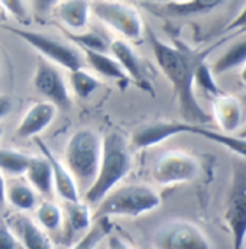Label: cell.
Wrapping results in <instances>:
<instances>
[{
  "label": "cell",
  "mask_w": 246,
  "mask_h": 249,
  "mask_svg": "<svg viewBox=\"0 0 246 249\" xmlns=\"http://www.w3.org/2000/svg\"><path fill=\"white\" fill-rule=\"evenodd\" d=\"M223 1H165V3H142L151 13L165 18H190L197 15H206L220 7Z\"/></svg>",
  "instance_id": "cell-17"
},
{
  "label": "cell",
  "mask_w": 246,
  "mask_h": 249,
  "mask_svg": "<svg viewBox=\"0 0 246 249\" xmlns=\"http://www.w3.org/2000/svg\"><path fill=\"white\" fill-rule=\"evenodd\" d=\"M151 245L154 249H211L207 235L185 219H170L157 226Z\"/></svg>",
  "instance_id": "cell-7"
},
{
  "label": "cell",
  "mask_w": 246,
  "mask_h": 249,
  "mask_svg": "<svg viewBox=\"0 0 246 249\" xmlns=\"http://www.w3.org/2000/svg\"><path fill=\"white\" fill-rule=\"evenodd\" d=\"M145 31L155 61L173 86L178 100V109L185 124L198 126L210 124L211 116L200 106L195 97L194 77L197 68L206 62V58L210 55L214 47L223 44L226 39L219 41L216 45L204 51H195L185 45H174L162 41L151 28H145Z\"/></svg>",
  "instance_id": "cell-1"
},
{
  "label": "cell",
  "mask_w": 246,
  "mask_h": 249,
  "mask_svg": "<svg viewBox=\"0 0 246 249\" xmlns=\"http://www.w3.org/2000/svg\"><path fill=\"white\" fill-rule=\"evenodd\" d=\"M110 55L119 62L124 74L130 80V83H135L142 91L148 94H154V87L151 81L148 80L146 70L142 58L139 57L138 51L132 47L130 42L124 39H113L109 47Z\"/></svg>",
  "instance_id": "cell-11"
},
{
  "label": "cell",
  "mask_w": 246,
  "mask_h": 249,
  "mask_svg": "<svg viewBox=\"0 0 246 249\" xmlns=\"http://www.w3.org/2000/svg\"><path fill=\"white\" fill-rule=\"evenodd\" d=\"M241 80L244 81V84H246V61L242 65V70H241Z\"/></svg>",
  "instance_id": "cell-37"
},
{
  "label": "cell",
  "mask_w": 246,
  "mask_h": 249,
  "mask_svg": "<svg viewBox=\"0 0 246 249\" xmlns=\"http://www.w3.org/2000/svg\"><path fill=\"white\" fill-rule=\"evenodd\" d=\"M70 90L80 99L90 97L100 86V78L94 75V72L80 68L72 72H70Z\"/></svg>",
  "instance_id": "cell-27"
},
{
  "label": "cell",
  "mask_w": 246,
  "mask_h": 249,
  "mask_svg": "<svg viewBox=\"0 0 246 249\" xmlns=\"http://www.w3.org/2000/svg\"><path fill=\"white\" fill-rule=\"evenodd\" d=\"M0 7L10 15L12 18L18 19V20H28V4L23 1H16V0H10V1H0Z\"/></svg>",
  "instance_id": "cell-32"
},
{
  "label": "cell",
  "mask_w": 246,
  "mask_h": 249,
  "mask_svg": "<svg viewBox=\"0 0 246 249\" xmlns=\"http://www.w3.org/2000/svg\"><path fill=\"white\" fill-rule=\"evenodd\" d=\"M67 35V41L74 44L77 48L81 51H94V53H107L110 42L106 36H103L99 32H91V31H84V32H68L64 31Z\"/></svg>",
  "instance_id": "cell-26"
},
{
  "label": "cell",
  "mask_w": 246,
  "mask_h": 249,
  "mask_svg": "<svg viewBox=\"0 0 246 249\" xmlns=\"http://www.w3.org/2000/svg\"><path fill=\"white\" fill-rule=\"evenodd\" d=\"M36 145L39 146V151L42 152V155L48 160L50 165H51V171H53V186L55 193L61 197L65 203H75L81 200V191L77 186L74 177L71 176V173L67 170V167L64 165V162L60 161L54 152L48 148L47 143H44L41 139H35Z\"/></svg>",
  "instance_id": "cell-15"
},
{
  "label": "cell",
  "mask_w": 246,
  "mask_h": 249,
  "mask_svg": "<svg viewBox=\"0 0 246 249\" xmlns=\"http://www.w3.org/2000/svg\"><path fill=\"white\" fill-rule=\"evenodd\" d=\"M194 126L195 124H185V122H167V121L154 122L138 129L132 135L130 143L135 149L154 148L173 136L183 135V133H193Z\"/></svg>",
  "instance_id": "cell-12"
},
{
  "label": "cell",
  "mask_w": 246,
  "mask_h": 249,
  "mask_svg": "<svg viewBox=\"0 0 246 249\" xmlns=\"http://www.w3.org/2000/svg\"><path fill=\"white\" fill-rule=\"evenodd\" d=\"M84 55V61L86 64L99 75L116 81L119 84H122V87H126L130 84V80L127 78V75L124 74L122 67L119 65V62L116 61L110 54L107 53H94V51H81Z\"/></svg>",
  "instance_id": "cell-20"
},
{
  "label": "cell",
  "mask_w": 246,
  "mask_h": 249,
  "mask_svg": "<svg viewBox=\"0 0 246 249\" xmlns=\"http://www.w3.org/2000/svg\"><path fill=\"white\" fill-rule=\"evenodd\" d=\"M91 15L103 25L119 34L127 42L138 41L145 32L143 19L139 10L124 1H94L90 3Z\"/></svg>",
  "instance_id": "cell-6"
},
{
  "label": "cell",
  "mask_w": 246,
  "mask_h": 249,
  "mask_svg": "<svg viewBox=\"0 0 246 249\" xmlns=\"http://www.w3.org/2000/svg\"><path fill=\"white\" fill-rule=\"evenodd\" d=\"M0 249H22L20 242L4 219H0Z\"/></svg>",
  "instance_id": "cell-31"
},
{
  "label": "cell",
  "mask_w": 246,
  "mask_h": 249,
  "mask_svg": "<svg viewBox=\"0 0 246 249\" xmlns=\"http://www.w3.org/2000/svg\"><path fill=\"white\" fill-rule=\"evenodd\" d=\"M245 249H246V248H245Z\"/></svg>",
  "instance_id": "cell-39"
},
{
  "label": "cell",
  "mask_w": 246,
  "mask_h": 249,
  "mask_svg": "<svg viewBox=\"0 0 246 249\" xmlns=\"http://www.w3.org/2000/svg\"><path fill=\"white\" fill-rule=\"evenodd\" d=\"M110 231L112 228L109 219H97L91 229L84 236L77 239L71 249H97V247L112 233Z\"/></svg>",
  "instance_id": "cell-29"
},
{
  "label": "cell",
  "mask_w": 246,
  "mask_h": 249,
  "mask_svg": "<svg viewBox=\"0 0 246 249\" xmlns=\"http://www.w3.org/2000/svg\"><path fill=\"white\" fill-rule=\"evenodd\" d=\"M32 155L13 148H0V173L3 176L20 177L25 176Z\"/></svg>",
  "instance_id": "cell-23"
},
{
  "label": "cell",
  "mask_w": 246,
  "mask_h": 249,
  "mask_svg": "<svg viewBox=\"0 0 246 249\" xmlns=\"http://www.w3.org/2000/svg\"><path fill=\"white\" fill-rule=\"evenodd\" d=\"M35 222L45 231V232H57L62 229L64 223V212L61 206L54 201L44 200L38 203L35 207Z\"/></svg>",
  "instance_id": "cell-24"
},
{
  "label": "cell",
  "mask_w": 246,
  "mask_h": 249,
  "mask_svg": "<svg viewBox=\"0 0 246 249\" xmlns=\"http://www.w3.org/2000/svg\"><path fill=\"white\" fill-rule=\"evenodd\" d=\"M246 31V4L242 10L225 26L223 32H245Z\"/></svg>",
  "instance_id": "cell-33"
},
{
  "label": "cell",
  "mask_w": 246,
  "mask_h": 249,
  "mask_svg": "<svg viewBox=\"0 0 246 249\" xmlns=\"http://www.w3.org/2000/svg\"><path fill=\"white\" fill-rule=\"evenodd\" d=\"M35 90L47 100L60 109L71 107V90L64 74L57 68V65L39 60L35 74H34Z\"/></svg>",
  "instance_id": "cell-9"
},
{
  "label": "cell",
  "mask_w": 246,
  "mask_h": 249,
  "mask_svg": "<svg viewBox=\"0 0 246 249\" xmlns=\"http://www.w3.org/2000/svg\"><path fill=\"white\" fill-rule=\"evenodd\" d=\"M28 184L32 187L38 194L50 196L54 190L53 186V171L48 160L44 155H32L29 167L25 173Z\"/></svg>",
  "instance_id": "cell-21"
},
{
  "label": "cell",
  "mask_w": 246,
  "mask_h": 249,
  "mask_svg": "<svg viewBox=\"0 0 246 249\" xmlns=\"http://www.w3.org/2000/svg\"><path fill=\"white\" fill-rule=\"evenodd\" d=\"M3 29L12 32L13 35L19 36L26 44H29L35 51H38L45 58V61L61 67L70 72L84 68L86 65L81 50L77 48L70 41H64L42 32L20 29L15 26H3Z\"/></svg>",
  "instance_id": "cell-5"
},
{
  "label": "cell",
  "mask_w": 246,
  "mask_h": 249,
  "mask_svg": "<svg viewBox=\"0 0 246 249\" xmlns=\"http://www.w3.org/2000/svg\"><path fill=\"white\" fill-rule=\"evenodd\" d=\"M58 20L68 28V32H84L88 26L91 9L88 1L81 0H68V1H55L54 10Z\"/></svg>",
  "instance_id": "cell-19"
},
{
  "label": "cell",
  "mask_w": 246,
  "mask_h": 249,
  "mask_svg": "<svg viewBox=\"0 0 246 249\" xmlns=\"http://www.w3.org/2000/svg\"><path fill=\"white\" fill-rule=\"evenodd\" d=\"M103 138L93 129L75 130L67 141L64 149V165L84 193L94 183L102 158Z\"/></svg>",
  "instance_id": "cell-3"
},
{
  "label": "cell",
  "mask_w": 246,
  "mask_h": 249,
  "mask_svg": "<svg viewBox=\"0 0 246 249\" xmlns=\"http://www.w3.org/2000/svg\"><path fill=\"white\" fill-rule=\"evenodd\" d=\"M161 206L158 191L146 184H126L112 190L93 212V219L138 217Z\"/></svg>",
  "instance_id": "cell-4"
},
{
  "label": "cell",
  "mask_w": 246,
  "mask_h": 249,
  "mask_svg": "<svg viewBox=\"0 0 246 249\" xmlns=\"http://www.w3.org/2000/svg\"><path fill=\"white\" fill-rule=\"evenodd\" d=\"M246 61V38L235 42L233 45H230V48H228L220 57L219 60L214 62L211 71L214 75L217 74H223L226 71H230L232 68H236L239 65H244Z\"/></svg>",
  "instance_id": "cell-28"
},
{
  "label": "cell",
  "mask_w": 246,
  "mask_h": 249,
  "mask_svg": "<svg viewBox=\"0 0 246 249\" xmlns=\"http://www.w3.org/2000/svg\"><path fill=\"white\" fill-rule=\"evenodd\" d=\"M194 86H198V87H200L201 90H204L207 94H211L213 99L223 93V91L217 87L216 80H214V74H213V71H211V68L209 67L207 62H203V64L197 68L195 77H194Z\"/></svg>",
  "instance_id": "cell-30"
},
{
  "label": "cell",
  "mask_w": 246,
  "mask_h": 249,
  "mask_svg": "<svg viewBox=\"0 0 246 249\" xmlns=\"http://www.w3.org/2000/svg\"><path fill=\"white\" fill-rule=\"evenodd\" d=\"M132 152L127 138L121 132H109L103 138L102 158L94 183L84 193L88 206H97L112 190L121 184L132 170Z\"/></svg>",
  "instance_id": "cell-2"
},
{
  "label": "cell",
  "mask_w": 246,
  "mask_h": 249,
  "mask_svg": "<svg viewBox=\"0 0 246 249\" xmlns=\"http://www.w3.org/2000/svg\"><path fill=\"white\" fill-rule=\"evenodd\" d=\"M64 212V223L62 229L67 239L84 236L93 226V210L83 198L75 203H65Z\"/></svg>",
  "instance_id": "cell-18"
},
{
  "label": "cell",
  "mask_w": 246,
  "mask_h": 249,
  "mask_svg": "<svg viewBox=\"0 0 246 249\" xmlns=\"http://www.w3.org/2000/svg\"><path fill=\"white\" fill-rule=\"evenodd\" d=\"M106 239H107V249H135L129 242H126L118 235L110 233Z\"/></svg>",
  "instance_id": "cell-35"
},
{
  "label": "cell",
  "mask_w": 246,
  "mask_h": 249,
  "mask_svg": "<svg viewBox=\"0 0 246 249\" xmlns=\"http://www.w3.org/2000/svg\"><path fill=\"white\" fill-rule=\"evenodd\" d=\"M13 110V99L7 94H0V121L6 119Z\"/></svg>",
  "instance_id": "cell-34"
},
{
  "label": "cell",
  "mask_w": 246,
  "mask_h": 249,
  "mask_svg": "<svg viewBox=\"0 0 246 249\" xmlns=\"http://www.w3.org/2000/svg\"><path fill=\"white\" fill-rule=\"evenodd\" d=\"M1 136H3V127L0 126V139H1Z\"/></svg>",
  "instance_id": "cell-38"
},
{
  "label": "cell",
  "mask_w": 246,
  "mask_h": 249,
  "mask_svg": "<svg viewBox=\"0 0 246 249\" xmlns=\"http://www.w3.org/2000/svg\"><path fill=\"white\" fill-rule=\"evenodd\" d=\"M200 176V161L180 149L161 154L151 170V177L158 186H177L191 183Z\"/></svg>",
  "instance_id": "cell-8"
},
{
  "label": "cell",
  "mask_w": 246,
  "mask_h": 249,
  "mask_svg": "<svg viewBox=\"0 0 246 249\" xmlns=\"http://www.w3.org/2000/svg\"><path fill=\"white\" fill-rule=\"evenodd\" d=\"M6 188H7V183L4 180V176L0 173V207L6 203Z\"/></svg>",
  "instance_id": "cell-36"
},
{
  "label": "cell",
  "mask_w": 246,
  "mask_h": 249,
  "mask_svg": "<svg viewBox=\"0 0 246 249\" xmlns=\"http://www.w3.org/2000/svg\"><path fill=\"white\" fill-rule=\"evenodd\" d=\"M22 249H54V244L48 235L32 217L25 213H15L9 219H4Z\"/></svg>",
  "instance_id": "cell-14"
},
{
  "label": "cell",
  "mask_w": 246,
  "mask_h": 249,
  "mask_svg": "<svg viewBox=\"0 0 246 249\" xmlns=\"http://www.w3.org/2000/svg\"><path fill=\"white\" fill-rule=\"evenodd\" d=\"M57 113H58V107L51 102L42 100V102L32 103L20 118L19 124L16 126L15 135L20 139L36 138L54 122Z\"/></svg>",
  "instance_id": "cell-13"
},
{
  "label": "cell",
  "mask_w": 246,
  "mask_h": 249,
  "mask_svg": "<svg viewBox=\"0 0 246 249\" xmlns=\"http://www.w3.org/2000/svg\"><path fill=\"white\" fill-rule=\"evenodd\" d=\"M6 201L19 213H26L38 206V193L28 183L15 181L7 184Z\"/></svg>",
  "instance_id": "cell-22"
},
{
  "label": "cell",
  "mask_w": 246,
  "mask_h": 249,
  "mask_svg": "<svg viewBox=\"0 0 246 249\" xmlns=\"http://www.w3.org/2000/svg\"><path fill=\"white\" fill-rule=\"evenodd\" d=\"M194 135H198L204 139H209L211 142H216L219 143L220 146L223 148H228L229 151L241 155L246 158V141L245 139H241V138H236L233 135H226V133H222V132H217V130H211L210 127H206V126H198L195 124L194 126Z\"/></svg>",
  "instance_id": "cell-25"
},
{
  "label": "cell",
  "mask_w": 246,
  "mask_h": 249,
  "mask_svg": "<svg viewBox=\"0 0 246 249\" xmlns=\"http://www.w3.org/2000/svg\"><path fill=\"white\" fill-rule=\"evenodd\" d=\"M211 109H213L211 121H214L217 126L223 130L222 133L232 135L242 124L244 107L239 97L233 94L222 93L213 99Z\"/></svg>",
  "instance_id": "cell-16"
},
{
  "label": "cell",
  "mask_w": 246,
  "mask_h": 249,
  "mask_svg": "<svg viewBox=\"0 0 246 249\" xmlns=\"http://www.w3.org/2000/svg\"><path fill=\"white\" fill-rule=\"evenodd\" d=\"M225 220L232 236V249H245L246 244V173H236L228 197Z\"/></svg>",
  "instance_id": "cell-10"
}]
</instances>
